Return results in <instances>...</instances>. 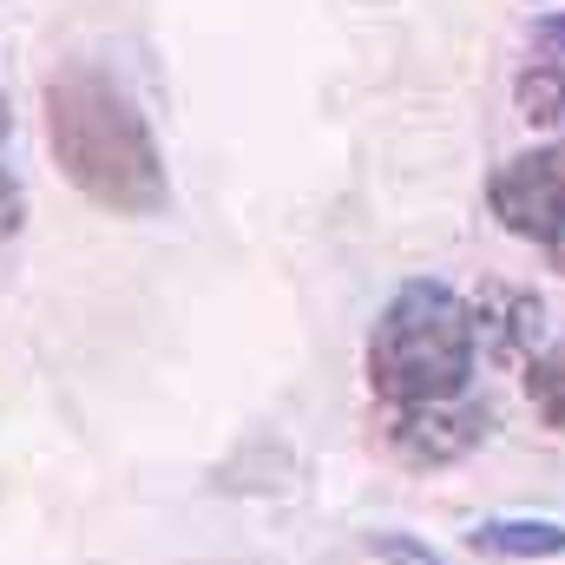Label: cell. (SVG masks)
<instances>
[{
  "instance_id": "ba28073f",
  "label": "cell",
  "mask_w": 565,
  "mask_h": 565,
  "mask_svg": "<svg viewBox=\"0 0 565 565\" xmlns=\"http://www.w3.org/2000/svg\"><path fill=\"white\" fill-rule=\"evenodd\" d=\"M526 395H533L540 422L565 434V349H553V355H533V362H526Z\"/></svg>"
},
{
  "instance_id": "8992f818",
  "label": "cell",
  "mask_w": 565,
  "mask_h": 565,
  "mask_svg": "<svg viewBox=\"0 0 565 565\" xmlns=\"http://www.w3.org/2000/svg\"><path fill=\"white\" fill-rule=\"evenodd\" d=\"M467 546L480 559H559L565 526L559 520H480L467 533Z\"/></svg>"
},
{
  "instance_id": "3957f363",
  "label": "cell",
  "mask_w": 565,
  "mask_h": 565,
  "mask_svg": "<svg viewBox=\"0 0 565 565\" xmlns=\"http://www.w3.org/2000/svg\"><path fill=\"white\" fill-rule=\"evenodd\" d=\"M487 204L513 237H526L553 270H565V139L507 158L487 184Z\"/></svg>"
},
{
  "instance_id": "6da1fadb",
  "label": "cell",
  "mask_w": 565,
  "mask_h": 565,
  "mask_svg": "<svg viewBox=\"0 0 565 565\" xmlns=\"http://www.w3.org/2000/svg\"><path fill=\"white\" fill-rule=\"evenodd\" d=\"M46 145L60 171L119 217H151L171 198L145 113L99 66H60L46 79Z\"/></svg>"
},
{
  "instance_id": "8fae6325",
  "label": "cell",
  "mask_w": 565,
  "mask_h": 565,
  "mask_svg": "<svg viewBox=\"0 0 565 565\" xmlns=\"http://www.w3.org/2000/svg\"><path fill=\"white\" fill-rule=\"evenodd\" d=\"M540 40H546V46H559V53H565V13H553V20L540 26Z\"/></svg>"
},
{
  "instance_id": "7a4b0ae2",
  "label": "cell",
  "mask_w": 565,
  "mask_h": 565,
  "mask_svg": "<svg viewBox=\"0 0 565 565\" xmlns=\"http://www.w3.org/2000/svg\"><path fill=\"white\" fill-rule=\"evenodd\" d=\"M480 335L473 309L447 282H402L395 302L382 309L369 335V388L402 415V408H440L467 395Z\"/></svg>"
},
{
  "instance_id": "7c38bea8",
  "label": "cell",
  "mask_w": 565,
  "mask_h": 565,
  "mask_svg": "<svg viewBox=\"0 0 565 565\" xmlns=\"http://www.w3.org/2000/svg\"><path fill=\"white\" fill-rule=\"evenodd\" d=\"M7 132H13V119H7V99H0V139H7Z\"/></svg>"
},
{
  "instance_id": "52a82bcc",
  "label": "cell",
  "mask_w": 565,
  "mask_h": 565,
  "mask_svg": "<svg viewBox=\"0 0 565 565\" xmlns=\"http://www.w3.org/2000/svg\"><path fill=\"white\" fill-rule=\"evenodd\" d=\"M520 113L533 126H565V60H540L520 73Z\"/></svg>"
},
{
  "instance_id": "9c48e42d",
  "label": "cell",
  "mask_w": 565,
  "mask_h": 565,
  "mask_svg": "<svg viewBox=\"0 0 565 565\" xmlns=\"http://www.w3.org/2000/svg\"><path fill=\"white\" fill-rule=\"evenodd\" d=\"M375 559L382 565H440V553L422 546V540H408V533H375Z\"/></svg>"
},
{
  "instance_id": "30bf717a",
  "label": "cell",
  "mask_w": 565,
  "mask_h": 565,
  "mask_svg": "<svg viewBox=\"0 0 565 565\" xmlns=\"http://www.w3.org/2000/svg\"><path fill=\"white\" fill-rule=\"evenodd\" d=\"M13 231H20V184L0 171V244H7Z\"/></svg>"
},
{
  "instance_id": "277c9868",
  "label": "cell",
  "mask_w": 565,
  "mask_h": 565,
  "mask_svg": "<svg viewBox=\"0 0 565 565\" xmlns=\"http://www.w3.org/2000/svg\"><path fill=\"white\" fill-rule=\"evenodd\" d=\"M487 408L473 402H440V408H402L388 415V447L408 467H454L487 440Z\"/></svg>"
},
{
  "instance_id": "5b68a950",
  "label": "cell",
  "mask_w": 565,
  "mask_h": 565,
  "mask_svg": "<svg viewBox=\"0 0 565 565\" xmlns=\"http://www.w3.org/2000/svg\"><path fill=\"white\" fill-rule=\"evenodd\" d=\"M473 335H480V349H493L500 362H533V342H540V302L520 296V289H487L480 309H473Z\"/></svg>"
}]
</instances>
